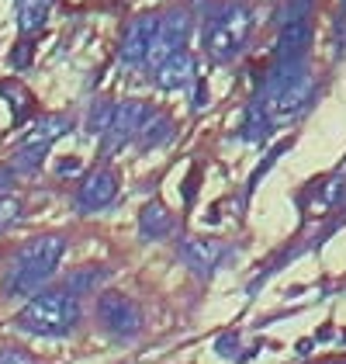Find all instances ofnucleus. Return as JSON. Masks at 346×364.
<instances>
[{"instance_id": "18", "label": "nucleus", "mask_w": 346, "mask_h": 364, "mask_svg": "<svg viewBox=\"0 0 346 364\" xmlns=\"http://www.w3.org/2000/svg\"><path fill=\"white\" fill-rule=\"evenodd\" d=\"M45 14H49V0H25L21 4V28L35 31L45 25Z\"/></svg>"}, {"instance_id": "10", "label": "nucleus", "mask_w": 346, "mask_h": 364, "mask_svg": "<svg viewBox=\"0 0 346 364\" xmlns=\"http://www.w3.org/2000/svg\"><path fill=\"white\" fill-rule=\"evenodd\" d=\"M180 257L194 274H211L218 267V260L225 257V247L215 240H201V236H184L180 240Z\"/></svg>"}, {"instance_id": "13", "label": "nucleus", "mask_w": 346, "mask_h": 364, "mask_svg": "<svg viewBox=\"0 0 346 364\" xmlns=\"http://www.w3.org/2000/svg\"><path fill=\"white\" fill-rule=\"evenodd\" d=\"M173 229V215L160 205V201H149L143 212H139V232L145 240H163Z\"/></svg>"}, {"instance_id": "3", "label": "nucleus", "mask_w": 346, "mask_h": 364, "mask_svg": "<svg viewBox=\"0 0 346 364\" xmlns=\"http://www.w3.org/2000/svg\"><path fill=\"white\" fill-rule=\"evenodd\" d=\"M250 28H253V14L246 4H229L225 11H218L208 25V35H204V49L215 63H229L242 53L246 38H250Z\"/></svg>"}, {"instance_id": "1", "label": "nucleus", "mask_w": 346, "mask_h": 364, "mask_svg": "<svg viewBox=\"0 0 346 364\" xmlns=\"http://www.w3.org/2000/svg\"><path fill=\"white\" fill-rule=\"evenodd\" d=\"M66 253V240L62 236H38L25 243L18 257L11 260L7 274H4V291L7 295H35L45 281L56 274L59 260Z\"/></svg>"}, {"instance_id": "7", "label": "nucleus", "mask_w": 346, "mask_h": 364, "mask_svg": "<svg viewBox=\"0 0 346 364\" xmlns=\"http://www.w3.org/2000/svg\"><path fill=\"white\" fill-rule=\"evenodd\" d=\"M149 105L145 101H121L115 105V118H111V129H108V149H121L143 132V125L149 122Z\"/></svg>"}, {"instance_id": "22", "label": "nucleus", "mask_w": 346, "mask_h": 364, "mask_svg": "<svg viewBox=\"0 0 346 364\" xmlns=\"http://www.w3.org/2000/svg\"><path fill=\"white\" fill-rule=\"evenodd\" d=\"M204 105H208V87H194V112H201Z\"/></svg>"}, {"instance_id": "4", "label": "nucleus", "mask_w": 346, "mask_h": 364, "mask_svg": "<svg viewBox=\"0 0 346 364\" xmlns=\"http://www.w3.org/2000/svg\"><path fill=\"white\" fill-rule=\"evenodd\" d=\"M97 319L108 333L121 340H132L143 330V309L132 295H121V291H104L97 299Z\"/></svg>"}, {"instance_id": "16", "label": "nucleus", "mask_w": 346, "mask_h": 364, "mask_svg": "<svg viewBox=\"0 0 346 364\" xmlns=\"http://www.w3.org/2000/svg\"><path fill=\"white\" fill-rule=\"evenodd\" d=\"M101 281H108V267H84V271L69 274L66 291H69V295H90Z\"/></svg>"}, {"instance_id": "21", "label": "nucleus", "mask_w": 346, "mask_h": 364, "mask_svg": "<svg viewBox=\"0 0 346 364\" xmlns=\"http://www.w3.org/2000/svg\"><path fill=\"white\" fill-rule=\"evenodd\" d=\"M232 350H235V336H222V340H218V354H222V358H229Z\"/></svg>"}, {"instance_id": "9", "label": "nucleus", "mask_w": 346, "mask_h": 364, "mask_svg": "<svg viewBox=\"0 0 346 364\" xmlns=\"http://www.w3.org/2000/svg\"><path fill=\"white\" fill-rule=\"evenodd\" d=\"M308 42H312V25H308V18H294V21H284V28H281V35H277V49H274L277 66L301 63L305 49H308Z\"/></svg>"}, {"instance_id": "15", "label": "nucleus", "mask_w": 346, "mask_h": 364, "mask_svg": "<svg viewBox=\"0 0 346 364\" xmlns=\"http://www.w3.org/2000/svg\"><path fill=\"white\" fill-rule=\"evenodd\" d=\"M274 122H270V114H267V105H250V112H246V122H242V139L246 142H260L267 136V129H270Z\"/></svg>"}, {"instance_id": "6", "label": "nucleus", "mask_w": 346, "mask_h": 364, "mask_svg": "<svg viewBox=\"0 0 346 364\" xmlns=\"http://www.w3.org/2000/svg\"><path fill=\"white\" fill-rule=\"evenodd\" d=\"M156 28H160V14H139V18H132L125 35H121V46H118L121 63L143 66L145 56H149V46L156 38Z\"/></svg>"}, {"instance_id": "8", "label": "nucleus", "mask_w": 346, "mask_h": 364, "mask_svg": "<svg viewBox=\"0 0 346 364\" xmlns=\"http://www.w3.org/2000/svg\"><path fill=\"white\" fill-rule=\"evenodd\" d=\"M118 195V177L115 170H94L90 177H84L80 191H77V205L80 212H97V208H108Z\"/></svg>"}, {"instance_id": "19", "label": "nucleus", "mask_w": 346, "mask_h": 364, "mask_svg": "<svg viewBox=\"0 0 346 364\" xmlns=\"http://www.w3.org/2000/svg\"><path fill=\"white\" fill-rule=\"evenodd\" d=\"M18 219H21V201H18V198H11V195L0 198V232H4V229H11Z\"/></svg>"}, {"instance_id": "2", "label": "nucleus", "mask_w": 346, "mask_h": 364, "mask_svg": "<svg viewBox=\"0 0 346 364\" xmlns=\"http://www.w3.org/2000/svg\"><path fill=\"white\" fill-rule=\"evenodd\" d=\"M77 323H80V302L66 288L31 295L25 309L14 316V326L35 336H66L77 330Z\"/></svg>"}, {"instance_id": "5", "label": "nucleus", "mask_w": 346, "mask_h": 364, "mask_svg": "<svg viewBox=\"0 0 346 364\" xmlns=\"http://www.w3.org/2000/svg\"><path fill=\"white\" fill-rule=\"evenodd\" d=\"M191 38V18L184 11H170L160 18V28H156V38L149 46V56H145V66H160L163 59H170L173 53H180Z\"/></svg>"}, {"instance_id": "14", "label": "nucleus", "mask_w": 346, "mask_h": 364, "mask_svg": "<svg viewBox=\"0 0 346 364\" xmlns=\"http://www.w3.org/2000/svg\"><path fill=\"white\" fill-rule=\"evenodd\" d=\"M143 149H156V146H163V142L173 139V122L167 114H149V122L143 125V132L135 136Z\"/></svg>"}, {"instance_id": "20", "label": "nucleus", "mask_w": 346, "mask_h": 364, "mask_svg": "<svg viewBox=\"0 0 346 364\" xmlns=\"http://www.w3.org/2000/svg\"><path fill=\"white\" fill-rule=\"evenodd\" d=\"M0 364H38L31 358L28 350H21V347H4L0 350Z\"/></svg>"}, {"instance_id": "11", "label": "nucleus", "mask_w": 346, "mask_h": 364, "mask_svg": "<svg viewBox=\"0 0 346 364\" xmlns=\"http://www.w3.org/2000/svg\"><path fill=\"white\" fill-rule=\"evenodd\" d=\"M198 77H194V56L187 53V49H180V53H173L170 59H163L160 66H156V87L160 90H187V87L194 84Z\"/></svg>"}, {"instance_id": "12", "label": "nucleus", "mask_w": 346, "mask_h": 364, "mask_svg": "<svg viewBox=\"0 0 346 364\" xmlns=\"http://www.w3.org/2000/svg\"><path fill=\"white\" fill-rule=\"evenodd\" d=\"M66 129H69V118H66V114H42V118L31 125V132H25V139H21L18 149H38V153H45Z\"/></svg>"}, {"instance_id": "17", "label": "nucleus", "mask_w": 346, "mask_h": 364, "mask_svg": "<svg viewBox=\"0 0 346 364\" xmlns=\"http://www.w3.org/2000/svg\"><path fill=\"white\" fill-rule=\"evenodd\" d=\"M115 118V101H94V108L86 112V136H108Z\"/></svg>"}]
</instances>
